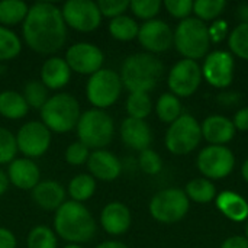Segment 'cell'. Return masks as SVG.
<instances>
[{"instance_id": "36", "label": "cell", "mask_w": 248, "mask_h": 248, "mask_svg": "<svg viewBox=\"0 0 248 248\" xmlns=\"http://www.w3.org/2000/svg\"><path fill=\"white\" fill-rule=\"evenodd\" d=\"M228 45L238 58L248 61V23H240L230 33Z\"/></svg>"}, {"instance_id": "48", "label": "cell", "mask_w": 248, "mask_h": 248, "mask_svg": "<svg viewBox=\"0 0 248 248\" xmlns=\"http://www.w3.org/2000/svg\"><path fill=\"white\" fill-rule=\"evenodd\" d=\"M96 248H128L125 244H122L121 241H105L102 244H99Z\"/></svg>"}, {"instance_id": "14", "label": "cell", "mask_w": 248, "mask_h": 248, "mask_svg": "<svg viewBox=\"0 0 248 248\" xmlns=\"http://www.w3.org/2000/svg\"><path fill=\"white\" fill-rule=\"evenodd\" d=\"M64 60L71 71L83 76H92L103 68L105 54L94 44L77 42L67 49Z\"/></svg>"}, {"instance_id": "37", "label": "cell", "mask_w": 248, "mask_h": 248, "mask_svg": "<svg viewBox=\"0 0 248 248\" xmlns=\"http://www.w3.org/2000/svg\"><path fill=\"white\" fill-rule=\"evenodd\" d=\"M129 9L137 17L147 22V20L154 19L158 15L161 9V1L160 0H132L129 1Z\"/></svg>"}, {"instance_id": "40", "label": "cell", "mask_w": 248, "mask_h": 248, "mask_svg": "<svg viewBox=\"0 0 248 248\" xmlns=\"http://www.w3.org/2000/svg\"><path fill=\"white\" fill-rule=\"evenodd\" d=\"M65 161L70 166H81L86 164L89 157H90V150L80 141H76L73 144H70L65 150Z\"/></svg>"}, {"instance_id": "45", "label": "cell", "mask_w": 248, "mask_h": 248, "mask_svg": "<svg viewBox=\"0 0 248 248\" xmlns=\"http://www.w3.org/2000/svg\"><path fill=\"white\" fill-rule=\"evenodd\" d=\"M0 248H16V237L7 228L0 227Z\"/></svg>"}, {"instance_id": "18", "label": "cell", "mask_w": 248, "mask_h": 248, "mask_svg": "<svg viewBox=\"0 0 248 248\" xmlns=\"http://www.w3.org/2000/svg\"><path fill=\"white\" fill-rule=\"evenodd\" d=\"M9 182L20 190H32L41 182V171L31 158H15L7 169Z\"/></svg>"}, {"instance_id": "46", "label": "cell", "mask_w": 248, "mask_h": 248, "mask_svg": "<svg viewBox=\"0 0 248 248\" xmlns=\"http://www.w3.org/2000/svg\"><path fill=\"white\" fill-rule=\"evenodd\" d=\"M221 248H248V240L241 235L230 237L222 243Z\"/></svg>"}, {"instance_id": "25", "label": "cell", "mask_w": 248, "mask_h": 248, "mask_svg": "<svg viewBox=\"0 0 248 248\" xmlns=\"http://www.w3.org/2000/svg\"><path fill=\"white\" fill-rule=\"evenodd\" d=\"M29 106L22 93L16 90H3L0 93V115L6 119L17 121L26 116Z\"/></svg>"}, {"instance_id": "20", "label": "cell", "mask_w": 248, "mask_h": 248, "mask_svg": "<svg viewBox=\"0 0 248 248\" xmlns=\"http://www.w3.org/2000/svg\"><path fill=\"white\" fill-rule=\"evenodd\" d=\"M202 128V138H205L211 145H225L232 141L235 135V126L232 121L222 115H211L208 116Z\"/></svg>"}, {"instance_id": "22", "label": "cell", "mask_w": 248, "mask_h": 248, "mask_svg": "<svg viewBox=\"0 0 248 248\" xmlns=\"http://www.w3.org/2000/svg\"><path fill=\"white\" fill-rule=\"evenodd\" d=\"M71 70L67 61L61 57H49L41 67V81L48 90H60L68 84Z\"/></svg>"}, {"instance_id": "7", "label": "cell", "mask_w": 248, "mask_h": 248, "mask_svg": "<svg viewBox=\"0 0 248 248\" xmlns=\"http://www.w3.org/2000/svg\"><path fill=\"white\" fill-rule=\"evenodd\" d=\"M122 92V81L116 71L102 68L92 74L86 84V96L94 109L105 110L116 103Z\"/></svg>"}, {"instance_id": "16", "label": "cell", "mask_w": 248, "mask_h": 248, "mask_svg": "<svg viewBox=\"0 0 248 248\" xmlns=\"http://www.w3.org/2000/svg\"><path fill=\"white\" fill-rule=\"evenodd\" d=\"M138 41L141 46L148 51V54H158L167 51L173 41H174V33L169 23L160 19H151L144 22L140 26L138 32Z\"/></svg>"}, {"instance_id": "15", "label": "cell", "mask_w": 248, "mask_h": 248, "mask_svg": "<svg viewBox=\"0 0 248 248\" xmlns=\"http://www.w3.org/2000/svg\"><path fill=\"white\" fill-rule=\"evenodd\" d=\"M234 57L222 49L211 52L203 62L202 77L217 89L228 87L234 80Z\"/></svg>"}, {"instance_id": "10", "label": "cell", "mask_w": 248, "mask_h": 248, "mask_svg": "<svg viewBox=\"0 0 248 248\" xmlns=\"http://www.w3.org/2000/svg\"><path fill=\"white\" fill-rule=\"evenodd\" d=\"M61 13L67 26L78 32H93L102 23V13L96 1L68 0L62 4Z\"/></svg>"}, {"instance_id": "17", "label": "cell", "mask_w": 248, "mask_h": 248, "mask_svg": "<svg viewBox=\"0 0 248 248\" xmlns=\"http://www.w3.org/2000/svg\"><path fill=\"white\" fill-rule=\"evenodd\" d=\"M87 169L93 179L103 182H112L122 173V163L119 158L106 150H94L87 160Z\"/></svg>"}, {"instance_id": "24", "label": "cell", "mask_w": 248, "mask_h": 248, "mask_svg": "<svg viewBox=\"0 0 248 248\" xmlns=\"http://www.w3.org/2000/svg\"><path fill=\"white\" fill-rule=\"evenodd\" d=\"M217 208L228 219L234 222H241L248 219V202L238 193L227 190L215 198Z\"/></svg>"}, {"instance_id": "4", "label": "cell", "mask_w": 248, "mask_h": 248, "mask_svg": "<svg viewBox=\"0 0 248 248\" xmlns=\"http://www.w3.org/2000/svg\"><path fill=\"white\" fill-rule=\"evenodd\" d=\"M39 112L41 122L51 132L57 134H65L74 129L81 116L78 100L68 93H57L49 96Z\"/></svg>"}, {"instance_id": "5", "label": "cell", "mask_w": 248, "mask_h": 248, "mask_svg": "<svg viewBox=\"0 0 248 248\" xmlns=\"http://www.w3.org/2000/svg\"><path fill=\"white\" fill-rule=\"evenodd\" d=\"M76 131L78 141L89 150H103L113 138L115 124L109 113L93 108L81 113Z\"/></svg>"}, {"instance_id": "29", "label": "cell", "mask_w": 248, "mask_h": 248, "mask_svg": "<svg viewBox=\"0 0 248 248\" xmlns=\"http://www.w3.org/2000/svg\"><path fill=\"white\" fill-rule=\"evenodd\" d=\"M186 196L189 201H193L196 203H209L217 198V189L214 183L205 177L193 179L186 186Z\"/></svg>"}, {"instance_id": "35", "label": "cell", "mask_w": 248, "mask_h": 248, "mask_svg": "<svg viewBox=\"0 0 248 248\" xmlns=\"http://www.w3.org/2000/svg\"><path fill=\"white\" fill-rule=\"evenodd\" d=\"M28 248H57V234L45 225H38L28 235Z\"/></svg>"}, {"instance_id": "32", "label": "cell", "mask_w": 248, "mask_h": 248, "mask_svg": "<svg viewBox=\"0 0 248 248\" xmlns=\"http://www.w3.org/2000/svg\"><path fill=\"white\" fill-rule=\"evenodd\" d=\"M153 110V102L148 93H131L126 99V112L129 118L145 121Z\"/></svg>"}, {"instance_id": "30", "label": "cell", "mask_w": 248, "mask_h": 248, "mask_svg": "<svg viewBox=\"0 0 248 248\" xmlns=\"http://www.w3.org/2000/svg\"><path fill=\"white\" fill-rule=\"evenodd\" d=\"M155 112L160 121L166 124H173L177 118L182 116V105L177 96L173 93H164L158 97L155 105Z\"/></svg>"}, {"instance_id": "26", "label": "cell", "mask_w": 248, "mask_h": 248, "mask_svg": "<svg viewBox=\"0 0 248 248\" xmlns=\"http://www.w3.org/2000/svg\"><path fill=\"white\" fill-rule=\"evenodd\" d=\"M29 6L22 0H1L0 1V25L1 26H15L23 23Z\"/></svg>"}, {"instance_id": "11", "label": "cell", "mask_w": 248, "mask_h": 248, "mask_svg": "<svg viewBox=\"0 0 248 248\" xmlns=\"http://www.w3.org/2000/svg\"><path fill=\"white\" fill-rule=\"evenodd\" d=\"M234 166L235 157L225 145H209L198 155V169L208 180H219L230 176Z\"/></svg>"}, {"instance_id": "23", "label": "cell", "mask_w": 248, "mask_h": 248, "mask_svg": "<svg viewBox=\"0 0 248 248\" xmlns=\"http://www.w3.org/2000/svg\"><path fill=\"white\" fill-rule=\"evenodd\" d=\"M32 199L44 211H57L65 202V190L60 182L44 180L32 189Z\"/></svg>"}, {"instance_id": "8", "label": "cell", "mask_w": 248, "mask_h": 248, "mask_svg": "<svg viewBox=\"0 0 248 248\" xmlns=\"http://www.w3.org/2000/svg\"><path fill=\"white\" fill-rule=\"evenodd\" d=\"M202 140L201 124L190 115H182L170 124L166 132V147L171 154L185 155L192 153Z\"/></svg>"}, {"instance_id": "9", "label": "cell", "mask_w": 248, "mask_h": 248, "mask_svg": "<svg viewBox=\"0 0 248 248\" xmlns=\"http://www.w3.org/2000/svg\"><path fill=\"white\" fill-rule=\"evenodd\" d=\"M190 208V201L180 189H164L155 193L150 202L151 217L161 224H174L183 219Z\"/></svg>"}, {"instance_id": "52", "label": "cell", "mask_w": 248, "mask_h": 248, "mask_svg": "<svg viewBox=\"0 0 248 248\" xmlns=\"http://www.w3.org/2000/svg\"><path fill=\"white\" fill-rule=\"evenodd\" d=\"M246 234H247V237H246V238L248 240V222H247V227H246Z\"/></svg>"}, {"instance_id": "47", "label": "cell", "mask_w": 248, "mask_h": 248, "mask_svg": "<svg viewBox=\"0 0 248 248\" xmlns=\"http://www.w3.org/2000/svg\"><path fill=\"white\" fill-rule=\"evenodd\" d=\"M9 185H10V182H9V177H7V174L3 171V170H0V196L7 190V187H9Z\"/></svg>"}, {"instance_id": "44", "label": "cell", "mask_w": 248, "mask_h": 248, "mask_svg": "<svg viewBox=\"0 0 248 248\" xmlns=\"http://www.w3.org/2000/svg\"><path fill=\"white\" fill-rule=\"evenodd\" d=\"M232 124H234L235 129H238V131H248V108L240 109L234 115Z\"/></svg>"}, {"instance_id": "1", "label": "cell", "mask_w": 248, "mask_h": 248, "mask_svg": "<svg viewBox=\"0 0 248 248\" xmlns=\"http://www.w3.org/2000/svg\"><path fill=\"white\" fill-rule=\"evenodd\" d=\"M22 33L32 51L44 55L55 54L67 39V25L61 9L48 1L32 4L23 20Z\"/></svg>"}, {"instance_id": "3", "label": "cell", "mask_w": 248, "mask_h": 248, "mask_svg": "<svg viewBox=\"0 0 248 248\" xmlns=\"http://www.w3.org/2000/svg\"><path fill=\"white\" fill-rule=\"evenodd\" d=\"M164 73L163 62L153 54L137 52L129 55L121 67V81L131 93H148Z\"/></svg>"}, {"instance_id": "31", "label": "cell", "mask_w": 248, "mask_h": 248, "mask_svg": "<svg viewBox=\"0 0 248 248\" xmlns=\"http://www.w3.org/2000/svg\"><path fill=\"white\" fill-rule=\"evenodd\" d=\"M22 51L20 38L6 26L0 25V61H10Z\"/></svg>"}, {"instance_id": "28", "label": "cell", "mask_w": 248, "mask_h": 248, "mask_svg": "<svg viewBox=\"0 0 248 248\" xmlns=\"http://www.w3.org/2000/svg\"><path fill=\"white\" fill-rule=\"evenodd\" d=\"M96 192V179H93L90 174L81 173L73 177L68 183V195L71 201L83 203L89 201Z\"/></svg>"}, {"instance_id": "13", "label": "cell", "mask_w": 248, "mask_h": 248, "mask_svg": "<svg viewBox=\"0 0 248 248\" xmlns=\"http://www.w3.org/2000/svg\"><path fill=\"white\" fill-rule=\"evenodd\" d=\"M202 81V68L193 60H180L169 73V89L177 97L192 96Z\"/></svg>"}, {"instance_id": "50", "label": "cell", "mask_w": 248, "mask_h": 248, "mask_svg": "<svg viewBox=\"0 0 248 248\" xmlns=\"http://www.w3.org/2000/svg\"><path fill=\"white\" fill-rule=\"evenodd\" d=\"M241 174H243L244 180L248 183V160L244 161V164H243V167H241Z\"/></svg>"}, {"instance_id": "49", "label": "cell", "mask_w": 248, "mask_h": 248, "mask_svg": "<svg viewBox=\"0 0 248 248\" xmlns=\"http://www.w3.org/2000/svg\"><path fill=\"white\" fill-rule=\"evenodd\" d=\"M237 15L243 19V23H248V4H244L238 9Z\"/></svg>"}, {"instance_id": "51", "label": "cell", "mask_w": 248, "mask_h": 248, "mask_svg": "<svg viewBox=\"0 0 248 248\" xmlns=\"http://www.w3.org/2000/svg\"><path fill=\"white\" fill-rule=\"evenodd\" d=\"M64 248H83L81 246H78V244H67Z\"/></svg>"}, {"instance_id": "6", "label": "cell", "mask_w": 248, "mask_h": 248, "mask_svg": "<svg viewBox=\"0 0 248 248\" xmlns=\"http://www.w3.org/2000/svg\"><path fill=\"white\" fill-rule=\"evenodd\" d=\"M173 44L186 60L196 61L209 51L211 38L208 26L196 17H187L177 25Z\"/></svg>"}, {"instance_id": "38", "label": "cell", "mask_w": 248, "mask_h": 248, "mask_svg": "<svg viewBox=\"0 0 248 248\" xmlns=\"http://www.w3.org/2000/svg\"><path fill=\"white\" fill-rule=\"evenodd\" d=\"M17 153L16 137L6 128L0 126V164H10Z\"/></svg>"}, {"instance_id": "19", "label": "cell", "mask_w": 248, "mask_h": 248, "mask_svg": "<svg viewBox=\"0 0 248 248\" xmlns=\"http://www.w3.org/2000/svg\"><path fill=\"white\" fill-rule=\"evenodd\" d=\"M131 211L122 202H110L100 212L102 228L109 235H122L131 227Z\"/></svg>"}, {"instance_id": "33", "label": "cell", "mask_w": 248, "mask_h": 248, "mask_svg": "<svg viewBox=\"0 0 248 248\" xmlns=\"http://www.w3.org/2000/svg\"><path fill=\"white\" fill-rule=\"evenodd\" d=\"M22 96L26 100V103H28L29 108L39 109V110L46 103V100L49 99L48 89L42 84L41 80H29L25 84V87H23Z\"/></svg>"}, {"instance_id": "43", "label": "cell", "mask_w": 248, "mask_h": 248, "mask_svg": "<svg viewBox=\"0 0 248 248\" xmlns=\"http://www.w3.org/2000/svg\"><path fill=\"white\" fill-rule=\"evenodd\" d=\"M208 32H209L211 42L219 44V42H222V41L227 38V33H228V23H227L225 20H222V19L214 20V23L208 28Z\"/></svg>"}, {"instance_id": "27", "label": "cell", "mask_w": 248, "mask_h": 248, "mask_svg": "<svg viewBox=\"0 0 248 248\" xmlns=\"http://www.w3.org/2000/svg\"><path fill=\"white\" fill-rule=\"evenodd\" d=\"M138 32H140V25L131 16L122 15L110 19L109 22V33L112 35V38L118 41L122 42L132 41L138 36Z\"/></svg>"}, {"instance_id": "41", "label": "cell", "mask_w": 248, "mask_h": 248, "mask_svg": "<svg viewBox=\"0 0 248 248\" xmlns=\"http://www.w3.org/2000/svg\"><path fill=\"white\" fill-rule=\"evenodd\" d=\"M99 10L102 16L106 17H118L125 15V12L129 9V1L128 0H100L97 1Z\"/></svg>"}, {"instance_id": "34", "label": "cell", "mask_w": 248, "mask_h": 248, "mask_svg": "<svg viewBox=\"0 0 248 248\" xmlns=\"http://www.w3.org/2000/svg\"><path fill=\"white\" fill-rule=\"evenodd\" d=\"M227 7V1L224 0H198L193 1V12L196 19L206 22V20H217V17L224 12Z\"/></svg>"}, {"instance_id": "39", "label": "cell", "mask_w": 248, "mask_h": 248, "mask_svg": "<svg viewBox=\"0 0 248 248\" xmlns=\"http://www.w3.org/2000/svg\"><path fill=\"white\" fill-rule=\"evenodd\" d=\"M138 164H140L141 170L150 176L158 174L163 169V161H161L160 155L151 148H147V150L140 153Z\"/></svg>"}, {"instance_id": "12", "label": "cell", "mask_w": 248, "mask_h": 248, "mask_svg": "<svg viewBox=\"0 0 248 248\" xmlns=\"http://www.w3.org/2000/svg\"><path fill=\"white\" fill-rule=\"evenodd\" d=\"M15 137L17 151L31 160L44 155L51 145V131L39 121L23 124Z\"/></svg>"}, {"instance_id": "42", "label": "cell", "mask_w": 248, "mask_h": 248, "mask_svg": "<svg viewBox=\"0 0 248 248\" xmlns=\"http://www.w3.org/2000/svg\"><path fill=\"white\" fill-rule=\"evenodd\" d=\"M164 7L173 17L185 20L193 12V1L192 0H166Z\"/></svg>"}, {"instance_id": "2", "label": "cell", "mask_w": 248, "mask_h": 248, "mask_svg": "<svg viewBox=\"0 0 248 248\" xmlns=\"http://www.w3.org/2000/svg\"><path fill=\"white\" fill-rule=\"evenodd\" d=\"M54 232L64 241L80 246L94 237L96 221L83 203L65 201L55 211Z\"/></svg>"}, {"instance_id": "21", "label": "cell", "mask_w": 248, "mask_h": 248, "mask_svg": "<svg viewBox=\"0 0 248 248\" xmlns=\"http://www.w3.org/2000/svg\"><path fill=\"white\" fill-rule=\"evenodd\" d=\"M121 138L126 147L141 153V151L150 148L153 135H151V129L145 121L134 119V118L128 116L121 125Z\"/></svg>"}]
</instances>
